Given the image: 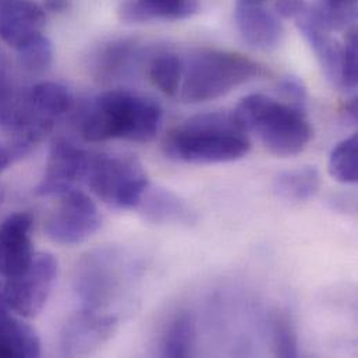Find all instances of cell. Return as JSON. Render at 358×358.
Listing matches in <instances>:
<instances>
[{
	"label": "cell",
	"mask_w": 358,
	"mask_h": 358,
	"mask_svg": "<svg viewBox=\"0 0 358 358\" xmlns=\"http://www.w3.org/2000/svg\"><path fill=\"white\" fill-rule=\"evenodd\" d=\"M251 144L233 113L209 112L173 129L164 141L168 158L189 165L230 164L243 159Z\"/></svg>",
	"instance_id": "6da1fadb"
},
{
	"label": "cell",
	"mask_w": 358,
	"mask_h": 358,
	"mask_svg": "<svg viewBox=\"0 0 358 358\" xmlns=\"http://www.w3.org/2000/svg\"><path fill=\"white\" fill-rule=\"evenodd\" d=\"M161 123L162 110L155 101L127 90H113L101 94L85 110L81 133L90 143H150Z\"/></svg>",
	"instance_id": "7a4b0ae2"
},
{
	"label": "cell",
	"mask_w": 358,
	"mask_h": 358,
	"mask_svg": "<svg viewBox=\"0 0 358 358\" xmlns=\"http://www.w3.org/2000/svg\"><path fill=\"white\" fill-rule=\"evenodd\" d=\"M233 116L247 134L258 136L264 147L279 158L303 152L314 134L304 109L264 94L243 98Z\"/></svg>",
	"instance_id": "3957f363"
},
{
	"label": "cell",
	"mask_w": 358,
	"mask_h": 358,
	"mask_svg": "<svg viewBox=\"0 0 358 358\" xmlns=\"http://www.w3.org/2000/svg\"><path fill=\"white\" fill-rule=\"evenodd\" d=\"M265 74L264 66L241 53L201 49L182 62L180 99L187 103L213 101Z\"/></svg>",
	"instance_id": "277c9868"
},
{
	"label": "cell",
	"mask_w": 358,
	"mask_h": 358,
	"mask_svg": "<svg viewBox=\"0 0 358 358\" xmlns=\"http://www.w3.org/2000/svg\"><path fill=\"white\" fill-rule=\"evenodd\" d=\"M87 184L106 205L136 209L150 187L143 164L127 155H91Z\"/></svg>",
	"instance_id": "5b68a950"
},
{
	"label": "cell",
	"mask_w": 358,
	"mask_h": 358,
	"mask_svg": "<svg viewBox=\"0 0 358 358\" xmlns=\"http://www.w3.org/2000/svg\"><path fill=\"white\" fill-rule=\"evenodd\" d=\"M59 275V262L50 252H35L28 266L6 279L3 287L8 310L22 318H35L46 306Z\"/></svg>",
	"instance_id": "8992f818"
},
{
	"label": "cell",
	"mask_w": 358,
	"mask_h": 358,
	"mask_svg": "<svg viewBox=\"0 0 358 358\" xmlns=\"http://www.w3.org/2000/svg\"><path fill=\"white\" fill-rule=\"evenodd\" d=\"M59 198V203L45 222V233L53 243L77 245L99 230L101 212L87 194L74 188Z\"/></svg>",
	"instance_id": "52a82bcc"
},
{
	"label": "cell",
	"mask_w": 358,
	"mask_h": 358,
	"mask_svg": "<svg viewBox=\"0 0 358 358\" xmlns=\"http://www.w3.org/2000/svg\"><path fill=\"white\" fill-rule=\"evenodd\" d=\"M122 262L112 251L88 255L77 269L76 290L84 308L102 311L116 296L123 282Z\"/></svg>",
	"instance_id": "ba28073f"
},
{
	"label": "cell",
	"mask_w": 358,
	"mask_h": 358,
	"mask_svg": "<svg viewBox=\"0 0 358 358\" xmlns=\"http://www.w3.org/2000/svg\"><path fill=\"white\" fill-rule=\"evenodd\" d=\"M91 154L78 148L66 138L52 143L45 173L36 187V194L42 196H60L74 189L76 184L85 180Z\"/></svg>",
	"instance_id": "9c48e42d"
},
{
	"label": "cell",
	"mask_w": 358,
	"mask_h": 358,
	"mask_svg": "<svg viewBox=\"0 0 358 358\" xmlns=\"http://www.w3.org/2000/svg\"><path fill=\"white\" fill-rule=\"evenodd\" d=\"M117 318L98 310L84 308L67 320L60 332V352L66 357L95 353L113 336Z\"/></svg>",
	"instance_id": "30bf717a"
},
{
	"label": "cell",
	"mask_w": 358,
	"mask_h": 358,
	"mask_svg": "<svg viewBox=\"0 0 358 358\" xmlns=\"http://www.w3.org/2000/svg\"><path fill=\"white\" fill-rule=\"evenodd\" d=\"M32 216L18 212L0 224V276L13 278L22 272L34 258Z\"/></svg>",
	"instance_id": "8fae6325"
},
{
	"label": "cell",
	"mask_w": 358,
	"mask_h": 358,
	"mask_svg": "<svg viewBox=\"0 0 358 358\" xmlns=\"http://www.w3.org/2000/svg\"><path fill=\"white\" fill-rule=\"evenodd\" d=\"M234 20L241 38L254 49L272 50L283 38L279 15L266 8L265 3L237 0Z\"/></svg>",
	"instance_id": "7c38bea8"
},
{
	"label": "cell",
	"mask_w": 358,
	"mask_h": 358,
	"mask_svg": "<svg viewBox=\"0 0 358 358\" xmlns=\"http://www.w3.org/2000/svg\"><path fill=\"white\" fill-rule=\"evenodd\" d=\"M46 11L31 0H0V39L15 50L42 34Z\"/></svg>",
	"instance_id": "4fadbf2b"
},
{
	"label": "cell",
	"mask_w": 358,
	"mask_h": 358,
	"mask_svg": "<svg viewBox=\"0 0 358 358\" xmlns=\"http://www.w3.org/2000/svg\"><path fill=\"white\" fill-rule=\"evenodd\" d=\"M310 10V8H308ZM300 32L304 35L310 46L313 48L320 66L335 87L342 88L343 74V45H341L331 32L324 31L314 24L308 11L296 20Z\"/></svg>",
	"instance_id": "5bb4252c"
},
{
	"label": "cell",
	"mask_w": 358,
	"mask_h": 358,
	"mask_svg": "<svg viewBox=\"0 0 358 358\" xmlns=\"http://www.w3.org/2000/svg\"><path fill=\"white\" fill-rule=\"evenodd\" d=\"M136 209L147 222L155 224H191L196 219L192 208L178 194L151 185Z\"/></svg>",
	"instance_id": "9a60e30c"
},
{
	"label": "cell",
	"mask_w": 358,
	"mask_h": 358,
	"mask_svg": "<svg viewBox=\"0 0 358 358\" xmlns=\"http://www.w3.org/2000/svg\"><path fill=\"white\" fill-rule=\"evenodd\" d=\"M196 10V0H130L119 13L123 21L141 24L154 20H184Z\"/></svg>",
	"instance_id": "2e32d148"
},
{
	"label": "cell",
	"mask_w": 358,
	"mask_h": 358,
	"mask_svg": "<svg viewBox=\"0 0 358 358\" xmlns=\"http://www.w3.org/2000/svg\"><path fill=\"white\" fill-rule=\"evenodd\" d=\"M41 352V339L32 327L8 317L0 321V357H39Z\"/></svg>",
	"instance_id": "e0dca14e"
},
{
	"label": "cell",
	"mask_w": 358,
	"mask_h": 358,
	"mask_svg": "<svg viewBox=\"0 0 358 358\" xmlns=\"http://www.w3.org/2000/svg\"><path fill=\"white\" fill-rule=\"evenodd\" d=\"M321 176L317 168L303 166L280 173L273 181L275 194L289 202H304L317 195Z\"/></svg>",
	"instance_id": "ac0fdd59"
},
{
	"label": "cell",
	"mask_w": 358,
	"mask_h": 358,
	"mask_svg": "<svg viewBox=\"0 0 358 358\" xmlns=\"http://www.w3.org/2000/svg\"><path fill=\"white\" fill-rule=\"evenodd\" d=\"M195 321L188 311H180L166 325L161 339V356L188 357L195 343Z\"/></svg>",
	"instance_id": "d6986e66"
},
{
	"label": "cell",
	"mask_w": 358,
	"mask_h": 358,
	"mask_svg": "<svg viewBox=\"0 0 358 358\" xmlns=\"http://www.w3.org/2000/svg\"><path fill=\"white\" fill-rule=\"evenodd\" d=\"M308 14L327 32L345 29L357 14V0H318Z\"/></svg>",
	"instance_id": "ffe728a7"
},
{
	"label": "cell",
	"mask_w": 358,
	"mask_h": 358,
	"mask_svg": "<svg viewBox=\"0 0 358 358\" xmlns=\"http://www.w3.org/2000/svg\"><path fill=\"white\" fill-rule=\"evenodd\" d=\"M136 57L137 50L134 43H130L127 41L112 42L98 55L95 69L99 77L105 80L119 78L131 69Z\"/></svg>",
	"instance_id": "44dd1931"
},
{
	"label": "cell",
	"mask_w": 358,
	"mask_h": 358,
	"mask_svg": "<svg viewBox=\"0 0 358 358\" xmlns=\"http://www.w3.org/2000/svg\"><path fill=\"white\" fill-rule=\"evenodd\" d=\"M182 77V60L175 53L157 55L150 64V78L152 84L166 96L179 95Z\"/></svg>",
	"instance_id": "7402d4cb"
},
{
	"label": "cell",
	"mask_w": 358,
	"mask_h": 358,
	"mask_svg": "<svg viewBox=\"0 0 358 358\" xmlns=\"http://www.w3.org/2000/svg\"><path fill=\"white\" fill-rule=\"evenodd\" d=\"M329 175L343 184H355L358 180V137H352L339 143L331 157L328 164Z\"/></svg>",
	"instance_id": "603a6c76"
},
{
	"label": "cell",
	"mask_w": 358,
	"mask_h": 358,
	"mask_svg": "<svg viewBox=\"0 0 358 358\" xmlns=\"http://www.w3.org/2000/svg\"><path fill=\"white\" fill-rule=\"evenodd\" d=\"M269 331L275 356L285 358L299 356L297 331L287 313L280 310L273 311L269 320Z\"/></svg>",
	"instance_id": "cb8c5ba5"
},
{
	"label": "cell",
	"mask_w": 358,
	"mask_h": 358,
	"mask_svg": "<svg viewBox=\"0 0 358 358\" xmlns=\"http://www.w3.org/2000/svg\"><path fill=\"white\" fill-rule=\"evenodd\" d=\"M17 53L21 67L32 74L45 73L53 62L52 42L43 34L31 38L17 49Z\"/></svg>",
	"instance_id": "d4e9b609"
},
{
	"label": "cell",
	"mask_w": 358,
	"mask_h": 358,
	"mask_svg": "<svg viewBox=\"0 0 358 358\" xmlns=\"http://www.w3.org/2000/svg\"><path fill=\"white\" fill-rule=\"evenodd\" d=\"M22 98L17 94L11 78L0 62V127L10 130L14 124Z\"/></svg>",
	"instance_id": "484cf974"
},
{
	"label": "cell",
	"mask_w": 358,
	"mask_h": 358,
	"mask_svg": "<svg viewBox=\"0 0 358 358\" xmlns=\"http://www.w3.org/2000/svg\"><path fill=\"white\" fill-rule=\"evenodd\" d=\"M357 34L356 29L350 31L343 45V74L342 88L353 91L357 88Z\"/></svg>",
	"instance_id": "4316f807"
},
{
	"label": "cell",
	"mask_w": 358,
	"mask_h": 358,
	"mask_svg": "<svg viewBox=\"0 0 358 358\" xmlns=\"http://www.w3.org/2000/svg\"><path fill=\"white\" fill-rule=\"evenodd\" d=\"M279 91L286 99L285 102L304 109L306 99H307V91L303 84V81L297 77H286L279 83Z\"/></svg>",
	"instance_id": "83f0119b"
},
{
	"label": "cell",
	"mask_w": 358,
	"mask_h": 358,
	"mask_svg": "<svg viewBox=\"0 0 358 358\" xmlns=\"http://www.w3.org/2000/svg\"><path fill=\"white\" fill-rule=\"evenodd\" d=\"M275 10L283 18L297 20L308 11V6L306 0H276Z\"/></svg>",
	"instance_id": "f1b7e54d"
},
{
	"label": "cell",
	"mask_w": 358,
	"mask_h": 358,
	"mask_svg": "<svg viewBox=\"0 0 358 358\" xmlns=\"http://www.w3.org/2000/svg\"><path fill=\"white\" fill-rule=\"evenodd\" d=\"M43 10L48 13H66L70 8V0H43Z\"/></svg>",
	"instance_id": "f546056e"
},
{
	"label": "cell",
	"mask_w": 358,
	"mask_h": 358,
	"mask_svg": "<svg viewBox=\"0 0 358 358\" xmlns=\"http://www.w3.org/2000/svg\"><path fill=\"white\" fill-rule=\"evenodd\" d=\"M13 162H14V158L10 150L0 144V173H3Z\"/></svg>",
	"instance_id": "4dcf8cb0"
},
{
	"label": "cell",
	"mask_w": 358,
	"mask_h": 358,
	"mask_svg": "<svg viewBox=\"0 0 358 358\" xmlns=\"http://www.w3.org/2000/svg\"><path fill=\"white\" fill-rule=\"evenodd\" d=\"M7 311H8V307H7V303L4 300L3 290H0V321L7 317Z\"/></svg>",
	"instance_id": "1f68e13d"
}]
</instances>
